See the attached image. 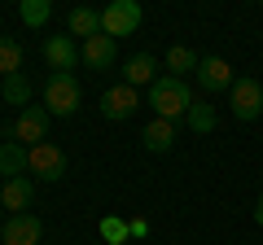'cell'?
I'll return each instance as SVG.
<instances>
[{
	"label": "cell",
	"mask_w": 263,
	"mask_h": 245,
	"mask_svg": "<svg viewBox=\"0 0 263 245\" xmlns=\"http://www.w3.org/2000/svg\"><path fill=\"white\" fill-rule=\"evenodd\" d=\"M228 110L237 122H254L263 114V84L254 75H237V84L228 88Z\"/></svg>",
	"instance_id": "obj_4"
},
{
	"label": "cell",
	"mask_w": 263,
	"mask_h": 245,
	"mask_svg": "<svg viewBox=\"0 0 263 245\" xmlns=\"http://www.w3.org/2000/svg\"><path fill=\"white\" fill-rule=\"evenodd\" d=\"M197 88L202 92H211V96H219V92H228V88L237 84V75H233V66H228L224 57H202V66H197Z\"/></svg>",
	"instance_id": "obj_10"
},
{
	"label": "cell",
	"mask_w": 263,
	"mask_h": 245,
	"mask_svg": "<svg viewBox=\"0 0 263 245\" xmlns=\"http://www.w3.org/2000/svg\"><path fill=\"white\" fill-rule=\"evenodd\" d=\"M141 5L136 0H110L101 9V35H110V39H123V35H132V31L141 27Z\"/></svg>",
	"instance_id": "obj_5"
},
{
	"label": "cell",
	"mask_w": 263,
	"mask_h": 245,
	"mask_svg": "<svg viewBox=\"0 0 263 245\" xmlns=\"http://www.w3.org/2000/svg\"><path fill=\"white\" fill-rule=\"evenodd\" d=\"M40 53H44V62H48L53 75H70V70L79 66V44L70 35H48L44 44H40Z\"/></svg>",
	"instance_id": "obj_9"
},
{
	"label": "cell",
	"mask_w": 263,
	"mask_h": 245,
	"mask_svg": "<svg viewBox=\"0 0 263 245\" xmlns=\"http://www.w3.org/2000/svg\"><path fill=\"white\" fill-rule=\"evenodd\" d=\"M27 171H31V149L5 140V145H0V175H5V179H18V175H27Z\"/></svg>",
	"instance_id": "obj_15"
},
{
	"label": "cell",
	"mask_w": 263,
	"mask_h": 245,
	"mask_svg": "<svg viewBox=\"0 0 263 245\" xmlns=\"http://www.w3.org/2000/svg\"><path fill=\"white\" fill-rule=\"evenodd\" d=\"M101 236H105V241H110V245H123V241H127V236H132V228L123 223L119 215H105V219H101Z\"/></svg>",
	"instance_id": "obj_22"
},
{
	"label": "cell",
	"mask_w": 263,
	"mask_h": 245,
	"mask_svg": "<svg viewBox=\"0 0 263 245\" xmlns=\"http://www.w3.org/2000/svg\"><path fill=\"white\" fill-rule=\"evenodd\" d=\"M44 241V223H40V215H9L5 219V228H0V245H40Z\"/></svg>",
	"instance_id": "obj_8"
},
{
	"label": "cell",
	"mask_w": 263,
	"mask_h": 245,
	"mask_svg": "<svg viewBox=\"0 0 263 245\" xmlns=\"http://www.w3.org/2000/svg\"><path fill=\"white\" fill-rule=\"evenodd\" d=\"M184 127H189V132H197V136L215 132V105L193 101V105H189V114H184Z\"/></svg>",
	"instance_id": "obj_18"
},
{
	"label": "cell",
	"mask_w": 263,
	"mask_h": 245,
	"mask_svg": "<svg viewBox=\"0 0 263 245\" xmlns=\"http://www.w3.org/2000/svg\"><path fill=\"white\" fill-rule=\"evenodd\" d=\"M48 122H53V114H48L44 105H27V110H18V118H13V127H9L5 140L22 145V149H35V145L48 140Z\"/></svg>",
	"instance_id": "obj_3"
},
{
	"label": "cell",
	"mask_w": 263,
	"mask_h": 245,
	"mask_svg": "<svg viewBox=\"0 0 263 245\" xmlns=\"http://www.w3.org/2000/svg\"><path fill=\"white\" fill-rule=\"evenodd\" d=\"M84 101V88H79L75 75H48L44 79V110L53 118H70Z\"/></svg>",
	"instance_id": "obj_2"
},
{
	"label": "cell",
	"mask_w": 263,
	"mask_h": 245,
	"mask_svg": "<svg viewBox=\"0 0 263 245\" xmlns=\"http://www.w3.org/2000/svg\"><path fill=\"white\" fill-rule=\"evenodd\" d=\"M254 223H259V228H263V197H259V201H254Z\"/></svg>",
	"instance_id": "obj_24"
},
{
	"label": "cell",
	"mask_w": 263,
	"mask_h": 245,
	"mask_svg": "<svg viewBox=\"0 0 263 245\" xmlns=\"http://www.w3.org/2000/svg\"><path fill=\"white\" fill-rule=\"evenodd\" d=\"M31 201H35V179H31V175L5 179V189H0V206L9 210V215H27Z\"/></svg>",
	"instance_id": "obj_12"
},
{
	"label": "cell",
	"mask_w": 263,
	"mask_h": 245,
	"mask_svg": "<svg viewBox=\"0 0 263 245\" xmlns=\"http://www.w3.org/2000/svg\"><path fill=\"white\" fill-rule=\"evenodd\" d=\"M0 210H5V206H0ZM0 228H5V215H0Z\"/></svg>",
	"instance_id": "obj_25"
},
{
	"label": "cell",
	"mask_w": 263,
	"mask_h": 245,
	"mask_svg": "<svg viewBox=\"0 0 263 245\" xmlns=\"http://www.w3.org/2000/svg\"><path fill=\"white\" fill-rule=\"evenodd\" d=\"M18 13H22V22H27V27H44V22L53 18V5H48V0H22Z\"/></svg>",
	"instance_id": "obj_21"
},
{
	"label": "cell",
	"mask_w": 263,
	"mask_h": 245,
	"mask_svg": "<svg viewBox=\"0 0 263 245\" xmlns=\"http://www.w3.org/2000/svg\"><path fill=\"white\" fill-rule=\"evenodd\" d=\"M31 175L44 179V184H57V179L66 175V153H62V145H53V140L35 145V149H31Z\"/></svg>",
	"instance_id": "obj_7"
},
{
	"label": "cell",
	"mask_w": 263,
	"mask_h": 245,
	"mask_svg": "<svg viewBox=\"0 0 263 245\" xmlns=\"http://www.w3.org/2000/svg\"><path fill=\"white\" fill-rule=\"evenodd\" d=\"M127 228H132V236H145V232H149V223H145V219H132Z\"/></svg>",
	"instance_id": "obj_23"
},
{
	"label": "cell",
	"mask_w": 263,
	"mask_h": 245,
	"mask_svg": "<svg viewBox=\"0 0 263 245\" xmlns=\"http://www.w3.org/2000/svg\"><path fill=\"white\" fill-rule=\"evenodd\" d=\"M114 57H119V39H110V35H92L79 44V62L88 70H114Z\"/></svg>",
	"instance_id": "obj_11"
},
{
	"label": "cell",
	"mask_w": 263,
	"mask_h": 245,
	"mask_svg": "<svg viewBox=\"0 0 263 245\" xmlns=\"http://www.w3.org/2000/svg\"><path fill=\"white\" fill-rule=\"evenodd\" d=\"M0 96L9 105H22L27 110V101H31V84H27V75H9L5 84H0Z\"/></svg>",
	"instance_id": "obj_20"
},
{
	"label": "cell",
	"mask_w": 263,
	"mask_h": 245,
	"mask_svg": "<svg viewBox=\"0 0 263 245\" xmlns=\"http://www.w3.org/2000/svg\"><path fill=\"white\" fill-rule=\"evenodd\" d=\"M193 88L189 79H176V75H158V84L149 88V105H154V118H171V122H184L189 105H193Z\"/></svg>",
	"instance_id": "obj_1"
},
{
	"label": "cell",
	"mask_w": 263,
	"mask_h": 245,
	"mask_svg": "<svg viewBox=\"0 0 263 245\" xmlns=\"http://www.w3.org/2000/svg\"><path fill=\"white\" fill-rule=\"evenodd\" d=\"M9 75H22V44L0 35V79H9Z\"/></svg>",
	"instance_id": "obj_19"
},
{
	"label": "cell",
	"mask_w": 263,
	"mask_h": 245,
	"mask_svg": "<svg viewBox=\"0 0 263 245\" xmlns=\"http://www.w3.org/2000/svg\"><path fill=\"white\" fill-rule=\"evenodd\" d=\"M136 105H141V92H136V88H132V84H114V88L101 92V118L127 122L132 114H136Z\"/></svg>",
	"instance_id": "obj_6"
},
{
	"label": "cell",
	"mask_w": 263,
	"mask_h": 245,
	"mask_svg": "<svg viewBox=\"0 0 263 245\" xmlns=\"http://www.w3.org/2000/svg\"><path fill=\"white\" fill-rule=\"evenodd\" d=\"M176 136H180V122H171V118H149V122H145V132H141V145H145L149 153H171Z\"/></svg>",
	"instance_id": "obj_13"
},
{
	"label": "cell",
	"mask_w": 263,
	"mask_h": 245,
	"mask_svg": "<svg viewBox=\"0 0 263 245\" xmlns=\"http://www.w3.org/2000/svg\"><path fill=\"white\" fill-rule=\"evenodd\" d=\"M66 27H70V35H84V39H92V35H101V9H70V18H66Z\"/></svg>",
	"instance_id": "obj_16"
},
{
	"label": "cell",
	"mask_w": 263,
	"mask_h": 245,
	"mask_svg": "<svg viewBox=\"0 0 263 245\" xmlns=\"http://www.w3.org/2000/svg\"><path fill=\"white\" fill-rule=\"evenodd\" d=\"M197 66H202V57H197L193 48H184V44L167 48V75L184 79V75H197Z\"/></svg>",
	"instance_id": "obj_17"
},
{
	"label": "cell",
	"mask_w": 263,
	"mask_h": 245,
	"mask_svg": "<svg viewBox=\"0 0 263 245\" xmlns=\"http://www.w3.org/2000/svg\"><path fill=\"white\" fill-rule=\"evenodd\" d=\"M158 62H154L149 53H136V57H127L123 62V84H132V88H154L158 84Z\"/></svg>",
	"instance_id": "obj_14"
}]
</instances>
